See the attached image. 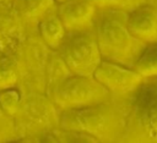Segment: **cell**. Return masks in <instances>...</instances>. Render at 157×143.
Wrapping results in <instances>:
<instances>
[{"label":"cell","mask_w":157,"mask_h":143,"mask_svg":"<svg viewBox=\"0 0 157 143\" xmlns=\"http://www.w3.org/2000/svg\"><path fill=\"white\" fill-rule=\"evenodd\" d=\"M21 93L15 87L0 89V110L5 114L13 115L18 111Z\"/></svg>","instance_id":"cell-11"},{"label":"cell","mask_w":157,"mask_h":143,"mask_svg":"<svg viewBox=\"0 0 157 143\" xmlns=\"http://www.w3.org/2000/svg\"><path fill=\"white\" fill-rule=\"evenodd\" d=\"M99 10L103 9H113L121 11H130L137 7L141 4L147 2V0H91Z\"/></svg>","instance_id":"cell-13"},{"label":"cell","mask_w":157,"mask_h":143,"mask_svg":"<svg viewBox=\"0 0 157 143\" xmlns=\"http://www.w3.org/2000/svg\"><path fill=\"white\" fill-rule=\"evenodd\" d=\"M54 1H55V4L59 5V4H61V2H64V1H66V0H54Z\"/></svg>","instance_id":"cell-15"},{"label":"cell","mask_w":157,"mask_h":143,"mask_svg":"<svg viewBox=\"0 0 157 143\" xmlns=\"http://www.w3.org/2000/svg\"><path fill=\"white\" fill-rule=\"evenodd\" d=\"M132 68L144 78L157 77V43L147 44Z\"/></svg>","instance_id":"cell-10"},{"label":"cell","mask_w":157,"mask_h":143,"mask_svg":"<svg viewBox=\"0 0 157 143\" xmlns=\"http://www.w3.org/2000/svg\"><path fill=\"white\" fill-rule=\"evenodd\" d=\"M71 73L92 76L103 60L93 29L82 32H67L58 49Z\"/></svg>","instance_id":"cell-5"},{"label":"cell","mask_w":157,"mask_h":143,"mask_svg":"<svg viewBox=\"0 0 157 143\" xmlns=\"http://www.w3.org/2000/svg\"><path fill=\"white\" fill-rule=\"evenodd\" d=\"M52 98L60 109L75 110L98 105L113 95L93 76L71 73L52 89Z\"/></svg>","instance_id":"cell-4"},{"label":"cell","mask_w":157,"mask_h":143,"mask_svg":"<svg viewBox=\"0 0 157 143\" xmlns=\"http://www.w3.org/2000/svg\"><path fill=\"white\" fill-rule=\"evenodd\" d=\"M27 13L32 17H42L55 4L54 0H23Z\"/></svg>","instance_id":"cell-14"},{"label":"cell","mask_w":157,"mask_h":143,"mask_svg":"<svg viewBox=\"0 0 157 143\" xmlns=\"http://www.w3.org/2000/svg\"><path fill=\"white\" fill-rule=\"evenodd\" d=\"M98 7L91 0H66L58 6V15L66 32L93 29Z\"/></svg>","instance_id":"cell-7"},{"label":"cell","mask_w":157,"mask_h":143,"mask_svg":"<svg viewBox=\"0 0 157 143\" xmlns=\"http://www.w3.org/2000/svg\"><path fill=\"white\" fill-rule=\"evenodd\" d=\"M92 76L117 98L130 97L144 81L132 67L108 60H102Z\"/></svg>","instance_id":"cell-6"},{"label":"cell","mask_w":157,"mask_h":143,"mask_svg":"<svg viewBox=\"0 0 157 143\" xmlns=\"http://www.w3.org/2000/svg\"><path fill=\"white\" fill-rule=\"evenodd\" d=\"M126 26L130 33L145 44L157 43V9L145 2L128 11Z\"/></svg>","instance_id":"cell-8"},{"label":"cell","mask_w":157,"mask_h":143,"mask_svg":"<svg viewBox=\"0 0 157 143\" xmlns=\"http://www.w3.org/2000/svg\"><path fill=\"white\" fill-rule=\"evenodd\" d=\"M113 98L98 105L65 110L63 117V127L66 130L81 131L98 139H113L118 134H123L128 119V99L125 106L113 105Z\"/></svg>","instance_id":"cell-2"},{"label":"cell","mask_w":157,"mask_h":143,"mask_svg":"<svg viewBox=\"0 0 157 143\" xmlns=\"http://www.w3.org/2000/svg\"><path fill=\"white\" fill-rule=\"evenodd\" d=\"M126 134L134 141L157 142V77L144 78L140 87L128 97Z\"/></svg>","instance_id":"cell-3"},{"label":"cell","mask_w":157,"mask_h":143,"mask_svg":"<svg viewBox=\"0 0 157 143\" xmlns=\"http://www.w3.org/2000/svg\"><path fill=\"white\" fill-rule=\"evenodd\" d=\"M126 13L121 10L98 9L93 31L103 60L132 67L147 44L130 33Z\"/></svg>","instance_id":"cell-1"},{"label":"cell","mask_w":157,"mask_h":143,"mask_svg":"<svg viewBox=\"0 0 157 143\" xmlns=\"http://www.w3.org/2000/svg\"><path fill=\"white\" fill-rule=\"evenodd\" d=\"M39 34L45 45L52 50H58L66 37V29L58 13H45L39 20Z\"/></svg>","instance_id":"cell-9"},{"label":"cell","mask_w":157,"mask_h":143,"mask_svg":"<svg viewBox=\"0 0 157 143\" xmlns=\"http://www.w3.org/2000/svg\"><path fill=\"white\" fill-rule=\"evenodd\" d=\"M17 71L13 60L6 55L0 56V89L15 87Z\"/></svg>","instance_id":"cell-12"}]
</instances>
